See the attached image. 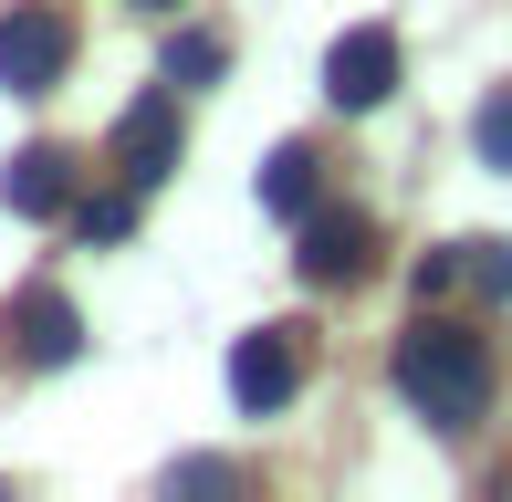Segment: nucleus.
Here are the masks:
<instances>
[{
	"label": "nucleus",
	"mask_w": 512,
	"mask_h": 502,
	"mask_svg": "<svg viewBox=\"0 0 512 502\" xmlns=\"http://www.w3.org/2000/svg\"><path fill=\"white\" fill-rule=\"evenodd\" d=\"M387 377H398V398L429 429H481V419H492V356H481V335L439 325V314H418V325L398 335Z\"/></svg>",
	"instance_id": "nucleus-1"
},
{
	"label": "nucleus",
	"mask_w": 512,
	"mask_h": 502,
	"mask_svg": "<svg viewBox=\"0 0 512 502\" xmlns=\"http://www.w3.org/2000/svg\"><path fill=\"white\" fill-rule=\"evenodd\" d=\"M63 63H74V21H63L53 0H11V11H0V84H11V95H53Z\"/></svg>",
	"instance_id": "nucleus-2"
},
{
	"label": "nucleus",
	"mask_w": 512,
	"mask_h": 502,
	"mask_svg": "<svg viewBox=\"0 0 512 502\" xmlns=\"http://www.w3.org/2000/svg\"><path fill=\"white\" fill-rule=\"evenodd\" d=\"M115 178L126 189H168L178 178V84H157V95H136L115 116Z\"/></svg>",
	"instance_id": "nucleus-3"
},
{
	"label": "nucleus",
	"mask_w": 512,
	"mask_h": 502,
	"mask_svg": "<svg viewBox=\"0 0 512 502\" xmlns=\"http://www.w3.org/2000/svg\"><path fill=\"white\" fill-rule=\"evenodd\" d=\"M324 95H335L345 116H377V105L398 95V32H387V21H356V32L324 53Z\"/></svg>",
	"instance_id": "nucleus-4"
},
{
	"label": "nucleus",
	"mask_w": 512,
	"mask_h": 502,
	"mask_svg": "<svg viewBox=\"0 0 512 502\" xmlns=\"http://www.w3.org/2000/svg\"><path fill=\"white\" fill-rule=\"evenodd\" d=\"M304 387V325H262L230 346V398L251 408V419H272V408Z\"/></svg>",
	"instance_id": "nucleus-5"
},
{
	"label": "nucleus",
	"mask_w": 512,
	"mask_h": 502,
	"mask_svg": "<svg viewBox=\"0 0 512 502\" xmlns=\"http://www.w3.org/2000/svg\"><path fill=\"white\" fill-rule=\"evenodd\" d=\"M293 272H304L314 293L366 283V272H377V231H366L356 210H304V251H293Z\"/></svg>",
	"instance_id": "nucleus-6"
},
{
	"label": "nucleus",
	"mask_w": 512,
	"mask_h": 502,
	"mask_svg": "<svg viewBox=\"0 0 512 502\" xmlns=\"http://www.w3.org/2000/svg\"><path fill=\"white\" fill-rule=\"evenodd\" d=\"M11 346L32 356V367H74V356H84V314L63 304L53 283H32V293L11 304Z\"/></svg>",
	"instance_id": "nucleus-7"
},
{
	"label": "nucleus",
	"mask_w": 512,
	"mask_h": 502,
	"mask_svg": "<svg viewBox=\"0 0 512 502\" xmlns=\"http://www.w3.org/2000/svg\"><path fill=\"white\" fill-rule=\"evenodd\" d=\"M0 199H11L21 220H63L74 210V157L63 147H21L11 168H0Z\"/></svg>",
	"instance_id": "nucleus-8"
},
{
	"label": "nucleus",
	"mask_w": 512,
	"mask_h": 502,
	"mask_svg": "<svg viewBox=\"0 0 512 502\" xmlns=\"http://www.w3.org/2000/svg\"><path fill=\"white\" fill-rule=\"evenodd\" d=\"M262 210L272 220H304L314 210V147H272L262 157Z\"/></svg>",
	"instance_id": "nucleus-9"
},
{
	"label": "nucleus",
	"mask_w": 512,
	"mask_h": 502,
	"mask_svg": "<svg viewBox=\"0 0 512 502\" xmlns=\"http://www.w3.org/2000/svg\"><path fill=\"white\" fill-rule=\"evenodd\" d=\"M220 63H230L220 32H178L168 42V84H178V95H189V84H220Z\"/></svg>",
	"instance_id": "nucleus-10"
},
{
	"label": "nucleus",
	"mask_w": 512,
	"mask_h": 502,
	"mask_svg": "<svg viewBox=\"0 0 512 502\" xmlns=\"http://www.w3.org/2000/svg\"><path fill=\"white\" fill-rule=\"evenodd\" d=\"M136 199H147V189H105V199H74V231H84V241H126V231H136Z\"/></svg>",
	"instance_id": "nucleus-11"
},
{
	"label": "nucleus",
	"mask_w": 512,
	"mask_h": 502,
	"mask_svg": "<svg viewBox=\"0 0 512 502\" xmlns=\"http://www.w3.org/2000/svg\"><path fill=\"white\" fill-rule=\"evenodd\" d=\"M460 293H512V241H460Z\"/></svg>",
	"instance_id": "nucleus-12"
},
{
	"label": "nucleus",
	"mask_w": 512,
	"mask_h": 502,
	"mask_svg": "<svg viewBox=\"0 0 512 502\" xmlns=\"http://www.w3.org/2000/svg\"><path fill=\"white\" fill-rule=\"evenodd\" d=\"M471 147H481V168H512V95H492L471 116Z\"/></svg>",
	"instance_id": "nucleus-13"
},
{
	"label": "nucleus",
	"mask_w": 512,
	"mask_h": 502,
	"mask_svg": "<svg viewBox=\"0 0 512 502\" xmlns=\"http://www.w3.org/2000/svg\"><path fill=\"white\" fill-rule=\"evenodd\" d=\"M408 283H418V304H439V293H460V241H450V251H418V272H408Z\"/></svg>",
	"instance_id": "nucleus-14"
},
{
	"label": "nucleus",
	"mask_w": 512,
	"mask_h": 502,
	"mask_svg": "<svg viewBox=\"0 0 512 502\" xmlns=\"http://www.w3.org/2000/svg\"><path fill=\"white\" fill-rule=\"evenodd\" d=\"M230 482H241L230 461H178V471H168V492H230Z\"/></svg>",
	"instance_id": "nucleus-15"
},
{
	"label": "nucleus",
	"mask_w": 512,
	"mask_h": 502,
	"mask_svg": "<svg viewBox=\"0 0 512 502\" xmlns=\"http://www.w3.org/2000/svg\"><path fill=\"white\" fill-rule=\"evenodd\" d=\"M136 11H178V0H136Z\"/></svg>",
	"instance_id": "nucleus-16"
}]
</instances>
